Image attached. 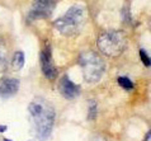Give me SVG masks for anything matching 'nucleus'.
I'll return each mask as SVG.
<instances>
[{
  "label": "nucleus",
  "instance_id": "423d86ee",
  "mask_svg": "<svg viewBox=\"0 0 151 141\" xmlns=\"http://www.w3.org/2000/svg\"><path fill=\"white\" fill-rule=\"evenodd\" d=\"M41 66H42V71H43L45 76L47 79L55 80L57 78V69H56V66L53 65L50 48H46L41 52Z\"/></svg>",
  "mask_w": 151,
  "mask_h": 141
},
{
  "label": "nucleus",
  "instance_id": "f03ea898",
  "mask_svg": "<svg viewBox=\"0 0 151 141\" xmlns=\"http://www.w3.org/2000/svg\"><path fill=\"white\" fill-rule=\"evenodd\" d=\"M85 23V9L81 5H73L55 22V28L64 36H75L80 33Z\"/></svg>",
  "mask_w": 151,
  "mask_h": 141
},
{
  "label": "nucleus",
  "instance_id": "2eb2a0df",
  "mask_svg": "<svg viewBox=\"0 0 151 141\" xmlns=\"http://www.w3.org/2000/svg\"><path fill=\"white\" fill-rule=\"evenodd\" d=\"M3 60H4V57L1 55V52H0V63H3Z\"/></svg>",
  "mask_w": 151,
  "mask_h": 141
},
{
  "label": "nucleus",
  "instance_id": "9b49d317",
  "mask_svg": "<svg viewBox=\"0 0 151 141\" xmlns=\"http://www.w3.org/2000/svg\"><path fill=\"white\" fill-rule=\"evenodd\" d=\"M96 113H98V107H96L94 101H90V103H89V112H88V119L94 121L95 117H96Z\"/></svg>",
  "mask_w": 151,
  "mask_h": 141
},
{
  "label": "nucleus",
  "instance_id": "7ed1b4c3",
  "mask_svg": "<svg viewBox=\"0 0 151 141\" xmlns=\"http://www.w3.org/2000/svg\"><path fill=\"white\" fill-rule=\"evenodd\" d=\"M127 38L121 31H107L99 36L96 46L103 55L108 57H117L124 51Z\"/></svg>",
  "mask_w": 151,
  "mask_h": 141
},
{
  "label": "nucleus",
  "instance_id": "6e6552de",
  "mask_svg": "<svg viewBox=\"0 0 151 141\" xmlns=\"http://www.w3.org/2000/svg\"><path fill=\"white\" fill-rule=\"evenodd\" d=\"M19 89V80L14 78H4L0 80V97L9 98Z\"/></svg>",
  "mask_w": 151,
  "mask_h": 141
},
{
  "label": "nucleus",
  "instance_id": "f8f14e48",
  "mask_svg": "<svg viewBox=\"0 0 151 141\" xmlns=\"http://www.w3.org/2000/svg\"><path fill=\"white\" fill-rule=\"evenodd\" d=\"M140 57L145 66H150V56L146 53L145 50H140Z\"/></svg>",
  "mask_w": 151,
  "mask_h": 141
},
{
  "label": "nucleus",
  "instance_id": "4468645a",
  "mask_svg": "<svg viewBox=\"0 0 151 141\" xmlns=\"http://www.w3.org/2000/svg\"><path fill=\"white\" fill-rule=\"evenodd\" d=\"M94 141H106V140H104L103 137H95Z\"/></svg>",
  "mask_w": 151,
  "mask_h": 141
},
{
  "label": "nucleus",
  "instance_id": "dca6fc26",
  "mask_svg": "<svg viewBox=\"0 0 151 141\" xmlns=\"http://www.w3.org/2000/svg\"><path fill=\"white\" fill-rule=\"evenodd\" d=\"M4 141H12V140H8V139H4Z\"/></svg>",
  "mask_w": 151,
  "mask_h": 141
},
{
  "label": "nucleus",
  "instance_id": "20e7f679",
  "mask_svg": "<svg viewBox=\"0 0 151 141\" xmlns=\"http://www.w3.org/2000/svg\"><path fill=\"white\" fill-rule=\"evenodd\" d=\"M80 66L84 79L88 83H98L104 74V61L93 51H84L80 55Z\"/></svg>",
  "mask_w": 151,
  "mask_h": 141
},
{
  "label": "nucleus",
  "instance_id": "1a4fd4ad",
  "mask_svg": "<svg viewBox=\"0 0 151 141\" xmlns=\"http://www.w3.org/2000/svg\"><path fill=\"white\" fill-rule=\"evenodd\" d=\"M24 65V53L22 51H17L13 56V68L15 70H20Z\"/></svg>",
  "mask_w": 151,
  "mask_h": 141
},
{
  "label": "nucleus",
  "instance_id": "9d476101",
  "mask_svg": "<svg viewBox=\"0 0 151 141\" xmlns=\"http://www.w3.org/2000/svg\"><path fill=\"white\" fill-rule=\"evenodd\" d=\"M117 81H118V84L122 86L124 90H127V92H131V90L133 89V83L129 80L128 78H126V76H119L118 79H117Z\"/></svg>",
  "mask_w": 151,
  "mask_h": 141
},
{
  "label": "nucleus",
  "instance_id": "ddd939ff",
  "mask_svg": "<svg viewBox=\"0 0 151 141\" xmlns=\"http://www.w3.org/2000/svg\"><path fill=\"white\" fill-rule=\"evenodd\" d=\"M6 126H0V132H4V131H6Z\"/></svg>",
  "mask_w": 151,
  "mask_h": 141
},
{
  "label": "nucleus",
  "instance_id": "0eeeda50",
  "mask_svg": "<svg viewBox=\"0 0 151 141\" xmlns=\"http://www.w3.org/2000/svg\"><path fill=\"white\" fill-rule=\"evenodd\" d=\"M58 90L66 99H74L80 93V86L71 81L68 75H64L58 81Z\"/></svg>",
  "mask_w": 151,
  "mask_h": 141
},
{
  "label": "nucleus",
  "instance_id": "39448f33",
  "mask_svg": "<svg viewBox=\"0 0 151 141\" xmlns=\"http://www.w3.org/2000/svg\"><path fill=\"white\" fill-rule=\"evenodd\" d=\"M56 3L57 0H35L31 10H29L28 18L31 20L48 18L55 9Z\"/></svg>",
  "mask_w": 151,
  "mask_h": 141
},
{
  "label": "nucleus",
  "instance_id": "f257e3e1",
  "mask_svg": "<svg viewBox=\"0 0 151 141\" xmlns=\"http://www.w3.org/2000/svg\"><path fill=\"white\" fill-rule=\"evenodd\" d=\"M29 113L33 118L36 135L40 141H47L51 136L55 123V109L43 99H36L28 107Z\"/></svg>",
  "mask_w": 151,
  "mask_h": 141
}]
</instances>
